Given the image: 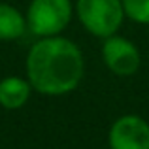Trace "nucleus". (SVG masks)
Listing matches in <instances>:
<instances>
[{
  "label": "nucleus",
  "mask_w": 149,
  "mask_h": 149,
  "mask_svg": "<svg viewBox=\"0 0 149 149\" xmlns=\"http://www.w3.org/2000/svg\"><path fill=\"white\" fill-rule=\"evenodd\" d=\"M125 15L140 25H149V0H123Z\"/></svg>",
  "instance_id": "8"
},
{
  "label": "nucleus",
  "mask_w": 149,
  "mask_h": 149,
  "mask_svg": "<svg viewBox=\"0 0 149 149\" xmlns=\"http://www.w3.org/2000/svg\"><path fill=\"white\" fill-rule=\"evenodd\" d=\"M32 85L19 76H8L0 81V106L6 109H19L29 102Z\"/></svg>",
  "instance_id": "6"
},
{
  "label": "nucleus",
  "mask_w": 149,
  "mask_h": 149,
  "mask_svg": "<svg viewBox=\"0 0 149 149\" xmlns=\"http://www.w3.org/2000/svg\"><path fill=\"white\" fill-rule=\"evenodd\" d=\"M74 15L72 0H32L26 10V29L38 38L58 36Z\"/></svg>",
  "instance_id": "3"
},
{
  "label": "nucleus",
  "mask_w": 149,
  "mask_h": 149,
  "mask_svg": "<svg viewBox=\"0 0 149 149\" xmlns=\"http://www.w3.org/2000/svg\"><path fill=\"white\" fill-rule=\"evenodd\" d=\"M76 13L83 29L102 40L117 34L127 17L123 0H77Z\"/></svg>",
  "instance_id": "2"
},
{
  "label": "nucleus",
  "mask_w": 149,
  "mask_h": 149,
  "mask_svg": "<svg viewBox=\"0 0 149 149\" xmlns=\"http://www.w3.org/2000/svg\"><path fill=\"white\" fill-rule=\"evenodd\" d=\"M26 30V17L11 4L0 2V42L17 40Z\"/></svg>",
  "instance_id": "7"
},
{
  "label": "nucleus",
  "mask_w": 149,
  "mask_h": 149,
  "mask_svg": "<svg viewBox=\"0 0 149 149\" xmlns=\"http://www.w3.org/2000/svg\"><path fill=\"white\" fill-rule=\"evenodd\" d=\"M109 149H149V123L136 113L121 115L108 132Z\"/></svg>",
  "instance_id": "5"
},
{
  "label": "nucleus",
  "mask_w": 149,
  "mask_h": 149,
  "mask_svg": "<svg viewBox=\"0 0 149 149\" xmlns=\"http://www.w3.org/2000/svg\"><path fill=\"white\" fill-rule=\"evenodd\" d=\"M102 58L111 74L119 77H128L138 72L142 64L140 51L128 38L111 34L102 42Z\"/></svg>",
  "instance_id": "4"
},
{
  "label": "nucleus",
  "mask_w": 149,
  "mask_h": 149,
  "mask_svg": "<svg viewBox=\"0 0 149 149\" xmlns=\"http://www.w3.org/2000/svg\"><path fill=\"white\" fill-rule=\"evenodd\" d=\"M26 79L45 96H62L77 89L85 74L79 45L64 36H47L34 42L25 61Z\"/></svg>",
  "instance_id": "1"
}]
</instances>
